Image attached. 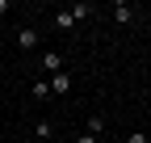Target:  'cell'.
<instances>
[{
    "label": "cell",
    "instance_id": "6da1fadb",
    "mask_svg": "<svg viewBox=\"0 0 151 143\" xmlns=\"http://www.w3.org/2000/svg\"><path fill=\"white\" fill-rule=\"evenodd\" d=\"M46 84H50V93H55V97H63V93H71V80L63 76V72H55V76H50Z\"/></svg>",
    "mask_w": 151,
    "mask_h": 143
},
{
    "label": "cell",
    "instance_id": "7a4b0ae2",
    "mask_svg": "<svg viewBox=\"0 0 151 143\" xmlns=\"http://www.w3.org/2000/svg\"><path fill=\"white\" fill-rule=\"evenodd\" d=\"M42 67L50 72V76H55V72H63V55H59V51H46V55H42Z\"/></svg>",
    "mask_w": 151,
    "mask_h": 143
},
{
    "label": "cell",
    "instance_id": "3957f363",
    "mask_svg": "<svg viewBox=\"0 0 151 143\" xmlns=\"http://www.w3.org/2000/svg\"><path fill=\"white\" fill-rule=\"evenodd\" d=\"M113 21H134V9H130V4H113Z\"/></svg>",
    "mask_w": 151,
    "mask_h": 143
},
{
    "label": "cell",
    "instance_id": "277c9868",
    "mask_svg": "<svg viewBox=\"0 0 151 143\" xmlns=\"http://www.w3.org/2000/svg\"><path fill=\"white\" fill-rule=\"evenodd\" d=\"M101 131H105V118H101V114H88V131H84V135H92V139H97Z\"/></svg>",
    "mask_w": 151,
    "mask_h": 143
},
{
    "label": "cell",
    "instance_id": "5b68a950",
    "mask_svg": "<svg viewBox=\"0 0 151 143\" xmlns=\"http://www.w3.org/2000/svg\"><path fill=\"white\" fill-rule=\"evenodd\" d=\"M34 135H38V139H42V143H50V135H55V126H50V122L42 118V122H38V126H34Z\"/></svg>",
    "mask_w": 151,
    "mask_h": 143
},
{
    "label": "cell",
    "instance_id": "8992f818",
    "mask_svg": "<svg viewBox=\"0 0 151 143\" xmlns=\"http://www.w3.org/2000/svg\"><path fill=\"white\" fill-rule=\"evenodd\" d=\"M67 13H71V21H84V17H92V9H88V4H71Z\"/></svg>",
    "mask_w": 151,
    "mask_h": 143
},
{
    "label": "cell",
    "instance_id": "52a82bcc",
    "mask_svg": "<svg viewBox=\"0 0 151 143\" xmlns=\"http://www.w3.org/2000/svg\"><path fill=\"white\" fill-rule=\"evenodd\" d=\"M17 42H21V46H38V30H21Z\"/></svg>",
    "mask_w": 151,
    "mask_h": 143
},
{
    "label": "cell",
    "instance_id": "ba28073f",
    "mask_svg": "<svg viewBox=\"0 0 151 143\" xmlns=\"http://www.w3.org/2000/svg\"><path fill=\"white\" fill-rule=\"evenodd\" d=\"M76 21H71V13H55V30H71Z\"/></svg>",
    "mask_w": 151,
    "mask_h": 143
},
{
    "label": "cell",
    "instance_id": "9c48e42d",
    "mask_svg": "<svg viewBox=\"0 0 151 143\" xmlns=\"http://www.w3.org/2000/svg\"><path fill=\"white\" fill-rule=\"evenodd\" d=\"M29 93H34V97H50V84H46V80H34Z\"/></svg>",
    "mask_w": 151,
    "mask_h": 143
},
{
    "label": "cell",
    "instance_id": "30bf717a",
    "mask_svg": "<svg viewBox=\"0 0 151 143\" xmlns=\"http://www.w3.org/2000/svg\"><path fill=\"white\" fill-rule=\"evenodd\" d=\"M126 143H147V131H134V135H130Z\"/></svg>",
    "mask_w": 151,
    "mask_h": 143
},
{
    "label": "cell",
    "instance_id": "8fae6325",
    "mask_svg": "<svg viewBox=\"0 0 151 143\" xmlns=\"http://www.w3.org/2000/svg\"><path fill=\"white\" fill-rule=\"evenodd\" d=\"M76 143H97V139H92V135H80V139H76Z\"/></svg>",
    "mask_w": 151,
    "mask_h": 143
},
{
    "label": "cell",
    "instance_id": "7c38bea8",
    "mask_svg": "<svg viewBox=\"0 0 151 143\" xmlns=\"http://www.w3.org/2000/svg\"><path fill=\"white\" fill-rule=\"evenodd\" d=\"M105 143H118V139H105Z\"/></svg>",
    "mask_w": 151,
    "mask_h": 143
}]
</instances>
